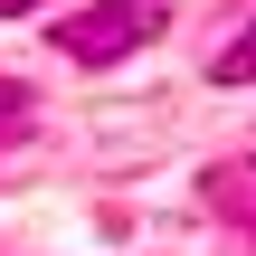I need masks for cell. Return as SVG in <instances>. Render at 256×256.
Listing matches in <instances>:
<instances>
[{"label": "cell", "instance_id": "1", "mask_svg": "<svg viewBox=\"0 0 256 256\" xmlns=\"http://www.w3.org/2000/svg\"><path fill=\"white\" fill-rule=\"evenodd\" d=\"M152 38H162V10L152 0H95V10H66L57 19V48L76 66H114V57H133Z\"/></svg>", "mask_w": 256, "mask_h": 256}, {"label": "cell", "instance_id": "2", "mask_svg": "<svg viewBox=\"0 0 256 256\" xmlns=\"http://www.w3.org/2000/svg\"><path fill=\"white\" fill-rule=\"evenodd\" d=\"M209 86H256V19L218 48V66H209Z\"/></svg>", "mask_w": 256, "mask_h": 256}, {"label": "cell", "instance_id": "3", "mask_svg": "<svg viewBox=\"0 0 256 256\" xmlns=\"http://www.w3.org/2000/svg\"><path fill=\"white\" fill-rule=\"evenodd\" d=\"M28 114H38V104H28V86H0V142H19V133H28Z\"/></svg>", "mask_w": 256, "mask_h": 256}, {"label": "cell", "instance_id": "4", "mask_svg": "<svg viewBox=\"0 0 256 256\" xmlns=\"http://www.w3.org/2000/svg\"><path fill=\"white\" fill-rule=\"evenodd\" d=\"M0 10H28V0H0Z\"/></svg>", "mask_w": 256, "mask_h": 256}]
</instances>
